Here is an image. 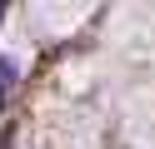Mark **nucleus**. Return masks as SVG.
<instances>
[{"label":"nucleus","mask_w":155,"mask_h":149,"mask_svg":"<svg viewBox=\"0 0 155 149\" xmlns=\"http://www.w3.org/2000/svg\"><path fill=\"white\" fill-rule=\"evenodd\" d=\"M0 15H5V5H0Z\"/></svg>","instance_id":"nucleus-1"}]
</instances>
